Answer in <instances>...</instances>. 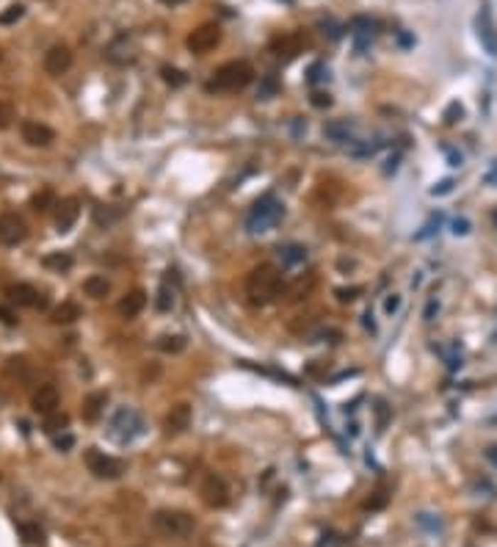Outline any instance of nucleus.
Returning <instances> with one entry per match:
<instances>
[{
	"label": "nucleus",
	"instance_id": "6ab92c4d",
	"mask_svg": "<svg viewBox=\"0 0 497 547\" xmlns=\"http://www.w3.org/2000/svg\"><path fill=\"white\" fill-rule=\"evenodd\" d=\"M276 257H279L282 269H296V266H301L307 260V249L301 247V244H285V247H279Z\"/></svg>",
	"mask_w": 497,
	"mask_h": 547
},
{
	"label": "nucleus",
	"instance_id": "a878e982",
	"mask_svg": "<svg viewBox=\"0 0 497 547\" xmlns=\"http://www.w3.org/2000/svg\"><path fill=\"white\" fill-rule=\"evenodd\" d=\"M31 205H33V210H36V213H45V210H50V207H55V205H58V199H55V194H53L50 188H45V191L33 194Z\"/></svg>",
	"mask_w": 497,
	"mask_h": 547
},
{
	"label": "nucleus",
	"instance_id": "3c124183",
	"mask_svg": "<svg viewBox=\"0 0 497 547\" xmlns=\"http://www.w3.org/2000/svg\"><path fill=\"white\" fill-rule=\"evenodd\" d=\"M0 58H3V55H0Z\"/></svg>",
	"mask_w": 497,
	"mask_h": 547
},
{
	"label": "nucleus",
	"instance_id": "a211bd4d",
	"mask_svg": "<svg viewBox=\"0 0 497 547\" xmlns=\"http://www.w3.org/2000/svg\"><path fill=\"white\" fill-rule=\"evenodd\" d=\"M323 136H326L329 141H334V144H348V147L356 141V139H354V124L343 122V119L323 124Z\"/></svg>",
	"mask_w": 497,
	"mask_h": 547
},
{
	"label": "nucleus",
	"instance_id": "72a5a7b5",
	"mask_svg": "<svg viewBox=\"0 0 497 547\" xmlns=\"http://www.w3.org/2000/svg\"><path fill=\"white\" fill-rule=\"evenodd\" d=\"M462 117H464V108H462V102H450V105L445 108V122L447 124L462 122Z\"/></svg>",
	"mask_w": 497,
	"mask_h": 547
},
{
	"label": "nucleus",
	"instance_id": "ea45409f",
	"mask_svg": "<svg viewBox=\"0 0 497 547\" xmlns=\"http://www.w3.org/2000/svg\"><path fill=\"white\" fill-rule=\"evenodd\" d=\"M359 293H362V288H337V298L340 301H354Z\"/></svg>",
	"mask_w": 497,
	"mask_h": 547
},
{
	"label": "nucleus",
	"instance_id": "9b49d317",
	"mask_svg": "<svg viewBox=\"0 0 497 547\" xmlns=\"http://www.w3.org/2000/svg\"><path fill=\"white\" fill-rule=\"evenodd\" d=\"M45 72L53 75V77H58V75H64L70 67H72V50L67 48V45H53V48L45 53Z\"/></svg>",
	"mask_w": 497,
	"mask_h": 547
},
{
	"label": "nucleus",
	"instance_id": "5701e85b",
	"mask_svg": "<svg viewBox=\"0 0 497 547\" xmlns=\"http://www.w3.org/2000/svg\"><path fill=\"white\" fill-rule=\"evenodd\" d=\"M83 293L92 298H105L111 293V282H108L105 276H99V274H92V276L83 282Z\"/></svg>",
	"mask_w": 497,
	"mask_h": 547
},
{
	"label": "nucleus",
	"instance_id": "f704fd0d",
	"mask_svg": "<svg viewBox=\"0 0 497 547\" xmlns=\"http://www.w3.org/2000/svg\"><path fill=\"white\" fill-rule=\"evenodd\" d=\"M453 185H456V180H450V177H447V180H442V183H437L428 194H431V197H445V194L453 191Z\"/></svg>",
	"mask_w": 497,
	"mask_h": 547
},
{
	"label": "nucleus",
	"instance_id": "393cba45",
	"mask_svg": "<svg viewBox=\"0 0 497 547\" xmlns=\"http://www.w3.org/2000/svg\"><path fill=\"white\" fill-rule=\"evenodd\" d=\"M45 269H53V271H70L72 269V257L67 254V251H50V254H45Z\"/></svg>",
	"mask_w": 497,
	"mask_h": 547
},
{
	"label": "nucleus",
	"instance_id": "6e6552de",
	"mask_svg": "<svg viewBox=\"0 0 497 547\" xmlns=\"http://www.w3.org/2000/svg\"><path fill=\"white\" fill-rule=\"evenodd\" d=\"M199 495L204 500V506L210 509H224L229 503V487L222 475H204L202 487H199Z\"/></svg>",
	"mask_w": 497,
	"mask_h": 547
},
{
	"label": "nucleus",
	"instance_id": "e433bc0d",
	"mask_svg": "<svg viewBox=\"0 0 497 547\" xmlns=\"http://www.w3.org/2000/svg\"><path fill=\"white\" fill-rule=\"evenodd\" d=\"M273 92H276V80H273V77H266V80H263V86L257 89V97H260V99H271Z\"/></svg>",
	"mask_w": 497,
	"mask_h": 547
},
{
	"label": "nucleus",
	"instance_id": "2f4dec72",
	"mask_svg": "<svg viewBox=\"0 0 497 547\" xmlns=\"http://www.w3.org/2000/svg\"><path fill=\"white\" fill-rule=\"evenodd\" d=\"M160 75H163V80L166 83H172V86H182L188 77L180 72V70H174V67H160Z\"/></svg>",
	"mask_w": 497,
	"mask_h": 547
},
{
	"label": "nucleus",
	"instance_id": "f257e3e1",
	"mask_svg": "<svg viewBox=\"0 0 497 547\" xmlns=\"http://www.w3.org/2000/svg\"><path fill=\"white\" fill-rule=\"evenodd\" d=\"M282 291H285V279H282L279 269H273L268 263H266V266H257L254 271L248 274L246 296L254 307H266V304L276 301V298L282 296Z\"/></svg>",
	"mask_w": 497,
	"mask_h": 547
},
{
	"label": "nucleus",
	"instance_id": "de8ad7c7",
	"mask_svg": "<svg viewBox=\"0 0 497 547\" xmlns=\"http://www.w3.org/2000/svg\"><path fill=\"white\" fill-rule=\"evenodd\" d=\"M163 6H180V3H185V0H160Z\"/></svg>",
	"mask_w": 497,
	"mask_h": 547
},
{
	"label": "nucleus",
	"instance_id": "423d86ee",
	"mask_svg": "<svg viewBox=\"0 0 497 547\" xmlns=\"http://www.w3.org/2000/svg\"><path fill=\"white\" fill-rule=\"evenodd\" d=\"M83 462H86L89 472H94L97 478H108V481L122 478L124 470H127V465H124L122 459L108 456L105 450H97V448H89V450H86V456H83Z\"/></svg>",
	"mask_w": 497,
	"mask_h": 547
},
{
	"label": "nucleus",
	"instance_id": "c756f323",
	"mask_svg": "<svg viewBox=\"0 0 497 547\" xmlns=\"http://www.w3.org/2000/svg\"><path fill=\"white\" fill-rule=\"evenodd\" d=\"M376 149H378V144H371V141H354V144L348 147V152H351L354 158H373Z\"/></svg>",
	"mask_w": 497,
	"mask_h": 547
},
{
	"label": "nucleus",
	"instance_id": "aec40b11",
	"mask_svg": "<svg viewBox=\"0 0 497 547\" xmlns=\"http://www.w3.org/2000/svg\"><path fill=\"white\" fill-rule=\"evenodd\" d=\"M105 404H108V393H92V396L83 401V421L89 423H97L102 418V412H105Z\"/></svg>",
	"mask_w": 497,
	"mask_h": 547
},
{
	"label": "nucleus",
	"instance_id": "58836bf2",
	"mask_svg": "<svg viewBox=\"0 0 497 547\" xmlns=\"http://www.w3.org/2000/svg\"><path fill=\"white\" fill-rule=\"evenodd\" d=\"M323 75H326V67H323V64H312V67H310V75H307V83L315 86Z\"/></svg>",
	"mask_w": 497,
	"mask_h": 547
},
{
	"label": "nucleus",
	"instance_id": "2eb2a0df",
	"mask_svg": "<svg viewBox=\"0 0 497 547\" xmlns=\"http://www.w3.org/2000/svg\"><path fill=\"white\" fill-rule=\"evenodd\" d=\"M55 207H58L55 210V227H58V232H67L80 216V202L77 199H61Z\"/></svg>",
	"mask_w": 497,
	"mask_h": 547
},
{
	"label": "nucleus",
	"instance_id": "f03ea898",
	"mask_svg": "<svg viewBox=\"0 0 497 547\" xmlns=\"http://www.w3.org/2000/svg\"><path fill=\"white\" fill-rule=\"evenodd\" d=\"M251 80H254L251 64H246V61H226L207 80V92H238V89H246Z\"/></svg>",
	"mask_w": 497,
	"mask_h": 547
},
{
	"label": "nucleus",
	"instance_id": "4468645a",
	"mask_svg": "<svg viewBox=\"0 0 497 547\" xmlns=\"http://www.w3.org/2000/svg\"><path fill=\"white\" fill-rule=\"evenodd\" d=\"M9 298H11L14 304H20V307H48V298L42 296L33 285H25V282L11 285V288H9Z\"/></svg>",
	"mask_w": 497,
	"mask_h": 547
},
{
	"label": "nucleus",
	"instance_id": "4be33fe9",
	"mask_svg": "<svg viewBox=\"0 0 497 547\" xmlns=\"http://www.w3.org/2000/svg\"><path fill=\"white\" fill-rule=\"evenodd\" d=\"M77 318H83V310L77 301H61L53 310V323H75Z\"/></svg>",
	"mask_w": 497,
	"mask_h": 547
},
{
	"label": "nucleus",
	"instance_id": "a18cd8bd",
	"mask_svg": "<svg viewBox=\"0 0 497 547\" xmlns=\"http://www.w3.org/2000/svg\"><path fill=\"white\" fill-rule=\"evenodd\" d=\"M0 321L9 323V326H14V323H17V318H14V313H9L6 307H0Z\"/></svg>",
	"mask_w": 497,
	"mask_h": 547
},
{
	"label": "nucleus",
	"instance_id": "49530a36",
	"mask_svg": "<svg viewBox=\"0 0 497 547\" xmlns=\"http://www.w3.org/2000/svg\"><path fill=\"white\" fill-rule=\"evenodd\" d=\"M434 310H439V304H437V301H431V304L425 307V321H431V318H434Z\"/></svg>",
	"mask_w": 497,
	"mask_h": 547
},
{
	"label": "nucleus",
	"instance_id": "09e8293b",
	"mask_svg": "<svg viewBox=\"0 0 497 547\" xmlns=\"http://www.w3.org/2000/svg\"><path fill=\"white\" fill-rule=\"evenodd\" d=\"M489 456H492V459L497 462V448H492V450H489Z\"/></svg>",
	"mask_w": 497,
	"mask_h": 547
},
{
	"label": "nucleus",
	"instance_id": "1a4fd4ad",
	"mask_svg": "<svg viewBox=\"0 0 497 547\" xmlns=\"http://www.w3.org/2000/svg\"><path fill=\"white\" fill-rule=\"evenodd\" d=\"M28 235V227L17 213H3L0 216V247H17Z\"/></svg>",
	"mask_w": 497,
	"mask_h": 547
},
{
	"label": "nucleus",
	"instance_id": "ddd939ff",
	"mask_svg": "<svg viewBox=\"0 0 497 547\" xmlns=\"http://www.w3.org/2000/svg\"><path fill=\"white\" fill-rule=\"evenodd\" d=\"M58 401H61V396H58V390L53 387V384H42L36 393H33V398H31V406H33V412H39V415H53V412H58Z\"/></svg>",
	"mask_w": 497,
	"mask_h": 547
},
{
	"label": "nucleus",
	"instance_id": "37998d69",
	"mask_svg": "<svg viewBox=\"0 0 497 547\" xmlns=\"http://www.w3.org/2000/svg\"><path fill=\"white\" fill-rule=\"evenodd\" d=\"M376 412H378V431H384V426H387V406H384V404H378V406H376Z\"/></svg>",
	"mask_w": 497,
	"mask_h": 547
},
{
	"label": "nucleus",
	"instance_id": "7ed1b4c3",
	"mask_svg": "<svg viewBox=\"0 0 497 547\" xmlns=\"http://www.w3.org/2000/svg\"><path fill=\"white\" fill-rule=\"evenodd\" d=\"M149 522H152V531L166 536V539H182V536L194 534V528H197V520L180 509H160L152 514Z\"/></svg>",
	"mask_w": 497,
	"mask_h": 547
},
{
	"label": "nucleus",
	"instance_id": "9d476101",
	"mask_svg": "<svg viewBox=\"0 0 497 547\" xmlns=\"http://www.w3.org/2000/svg\"><path fill=\"white\" fill-rule=\"evenodd\" d=\"M20 133H23V141L31 147H50L55 141L53 127H48L45 122H36V119H25Z\"/></svg>",
	"mask_w": 497,
	"mask_h": 547
},
{
	"label": "nucleus",
	"instance_id": "79ce46f5",
	"mask_svg": "<svg viewBox=\"0 0 497 547\" xmlns=\"http://www.w3.org/2000/svg\"><path fill=\"white\" fill-rule=\"evenodd\" d=\"M312 105H315V108H329V105H332V97L323 94V92H315V94H312Z\"/></svg>",
	"mask_w": 497,
	"mask_h": 547
},
{
	"label": "nucleus",
	"instance_id": "7c9ffc66",
	"mask_svg": "<svg viewBox=\"0 0 497 547\" xmlns=\"http://www.w3.org/2000/svg\"><path fill=\"white\" fill-rule=\"evenodd\" d=\"M172 307H174V291L169 285H163V288L158 291V310H160V313H169Z\"/></svg>",
	"mask_w": 497,
	"mask_h": 547
},
{
	"label": "nucleus",
	"instance_id": "cd10ccee",
	"mask_svg": "<svg viewBox=\"0 0 497 547\" xmlns=\"http://www.w3.org/2000/svg\"><path fill=\"white\" fill-rule=\"evenodd\" d=\"M67 426H70V418H67L64 412H53V415H48V418H45V431H48V434H53V437H55L58 431H64Z\"/></svg>",
	"mask_w": 497,
	"mask_h": 547
},
{
	"label": "nucleus",
	"instance_id": "a19ab883",
	"mask_svg": "<svg viewBox=\"0 0 497 547\" xmlns=\"http://www.w3.org/2000/svg\"><path fill=\"white\" fill-rule=\"evenodd\" d=\"M384 503H387V495H381V492H376V497H368V500H365V509H371V511H376V509H384Z\"/></svg>",
	"mask_w": 497,
	"mask_h": 547
},
{
	"label": "nucleus",
	"instance_id": "c03bdc74",
	"mask_svg": "<svg viewBox=\"0 0 497 547\" xmlns=\"http://www.w3.org/2000/svg\"><path fill=\"white\" fill-rule=\"evenodd\" d=\"M9 122H11V111H9V105L0 102V127H9Z\"/></svg>",
	"mask_w": 497,
	"mask_h": 547
},
{
	"label": "nucleus",
	"instance_id": "b1692460",
	"mask_svg": "<svg viewBox=\"0 0 497 547\" xmlns=\"http://www.w3.org/2000/svg\"><path fill=\"white\" fill-rule=\"evenodd\" d=\"M155 346L160 348L163 354H180L182 348L188 346V340H185L182 335H160V337L155 340Z\"/></svg>",
	"mask_w": 497,
	"mask_h": 547
},
{
	"label": "nucleus",
	"instance_id": "0eeeda50",
	"mask_svg": "<svg viewBox=\"0 0 497 547\" xmlns=\"http://www.w3.org/2000/svg\"><path fill=\"white\" fill-rule=\"evenodd\" d=\"M219 42H222V28L216 23H204L194 28L191 33H188V39H185V45L191 53H197V55H204V53H210L213 48H219Z\"/></svg>",
	"mask_w": 497,
	"mask_h": 547
},
{
	"label": "nucleus",
	"instance_id": "f3484780",
	"mask_svg": "<svg viewBox=\"0 0 497 547\" xmlns=\"http://www.w3.org/2000/svg\"><path fill=\"white\" fill-rule=\"evenodd\" d=\"M301 36L298 33H285V36H276L271 42L273 53L279 55V58H285V61H290V58H296L298 53H301Z\"/></svg>",
	"mask_w": 497,
	"mask_h": 547
},
{
	"label": "nucleus",
	"instance_id": "8fccbe9b",
	"mask_svg": "<svg viewBox=\"0 0 497 547\" xmlns=\"http://www.w3.org/2000/svg\"><path fill=\"white\" fill-rule=\"evenodd\" d=\"M495 224H497V213H495Z\"/></svg>",
	"mask_w": 497,
	"mask_h": 547
},
{
	"label": "nucleus",
	"instance_id": "20e7f679",
	"mask_svg": "<svg viewBox=\"0 0 497 547\" xmlns=\"http://www.w3.org/2000/svg\"><path fill=\"white\" fill-rule=\"evenodd\" d=\"M282 216H285V207H282V202L273 197V194H266V197H260L254 205H251V210H248L246 216V229L248 232H268L271 227L282 222Z\"/></svg>",
	"mask_w": 497,
	"mask_h": 547
},
{
	"label": "nucleus",
	"instance_id": "4c0bfd02",
	"mask_svg": "<svg viewBox=\"0 0 497 547\" xmlns=\"http://www.w3.org/2000/svg\"><path fill=\"white\" fill-rule=\"evenodd\" d=\"M398 310H400V296H398V293H390V296L384 298V315L393 318Z\"/></svg>",
	"mask_w": 497,
	"mask_h": 547
},
{
	"label": "nucleus",
	"instance_id": "bb28decb",
	"mask_svg": "<svg viewBox=\"0 0 497 547\" xmlns=\"http://www.w3.org/2000/svg\"><path fill=\"white\" fill-rule=\"evenodd\" d=\"M23 17H25L23 3H11V6H6V9L0 11V25H14V23H20Z\"/></svg>",
	"mask_w": 497,
	"mask_h": 547
},
{
	"label": "nucleus",
	"instance_id": "c9c22d12",
	"mask_svg": "<svg viewBox=\"0 0 497 547\" xmlns=\"http://www.w3.org/2000/svg\"><path fill=\"white\" fill-rule=\"evenodd\" d=\"M470 229H472L470 219H453V222H450V232H453V235H470Z\"/></svg>",
	"mask_w": 497,
	"mask_h": 547
},
{
	"label": "nucleus",
	"instance_id": "dca6fc26",
	"mask_svg": "<svg viewBox=\"0 0 497 547\" xmlns=\"http://www.w3.org/2000/svg\"><path fill=\"white\" fill-rule=\"evenodd\" d=\"M147 307V293L141 291V288H136V291H130V293H124L122 296V301H119V315L122 318H136V315H141V310Z\"/></svg>",
	"mask_w": 497,
	"mask_h": 547
},
{
	"label": "nucleus",
	"instance_id": "f8f14e48",
	"mask_svg": "<svg viewBox=\"0 0 497 547\" xmlns=\"http://www.w3.org/2000/svg\"><path fill=\"white\" fill-rule=\"evenodd\" d=\"M475 31H478V39H481L484 50H486L492 58H497V28L495 23H492V14H489L486 6L481 9V14H478V20H475Z\"/></svg>",
	"mask_w": 497,
	"mask_h": 547
},
{
	"label": "nucleus",
	"instance_id": "c85d7f7f",
	"mask_svg": "<svg viewBox=\"0 0 497 547\" xmlns=\"http://www.w3.org/2000/svg\"><path fill=\"white\" fill-rule=\"evenodd\" d=\"M20 534L25 536V542H28V545H42V542H45V534H42V528H39V525L23 522V525H20Z\"/></svg>",
	"mask_w": 497,
	"mask_h": 547
},
{
	"label": "nucleus",
	"instance_id": "412c9836",
	"mask_svg": "<svg viewBox=\"0 0 497 547\" xmlns=\"http://www.w3.org/2000/svg\"><path fill=\"white\" fill-rule=\"evenodd\" d=\"M188 423H191V406H188V404H177V406H172V412L166 415V428H169L172 434L185 431Z\"/></svg>",
	"mask_w": 497,
	"mask_h": 547
},
{
	"label": "nucleus",
	"instance_id": "473e14b6",
	"mask_svg": "<svg viewBox=\"0 0 497 547\" xmlns=\"http://www.w3.org/2000/svg\"><path fill=\"white\" fill-rule=\"evenodd\" d=\"M53 445H55V450H72L75 448V437L70 434V431H61V434H55V440H53Z\"/></svg>",
	"mask_w": 497,
	"mask_h": 547
},
{
	"label": "nucleus",
	"instance_id": "39448f33",
	"mask_svg": "<svg viewBox=\"0 0 497 547\" xmlns=\"http://www.w3.org/2000/svg\"><path fill=\"white\" fill-rule=\"evenodd\" d=\"M111 437L116 440V443H133L138 434H144V418L136 412V409H130V406H122V409H116V415L111 418Z\"/></svg>",
	"mask_w": 497,
	"mask_h": 547
}]
</instances>
